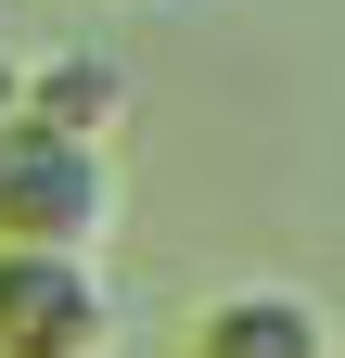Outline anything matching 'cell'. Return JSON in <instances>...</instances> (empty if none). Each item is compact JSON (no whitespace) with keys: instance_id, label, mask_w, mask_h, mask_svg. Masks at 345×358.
<instances>
[{"instance_id":"cell-1","label":"cell","mask_w":345,"mask_h":358,"mask_svg":"<svg viewBox=\"0 0 345 358\" xmlns=\"http://www.w3.org/2000/svg\"><path fill=\"white\" fill-rule=\"evenodd\" d=\"M0 358H115V282L90 243H0Z\"/></svg>"},{"instance_id":"cell-2","label":"cell","mask_w":345,"mask_h":358,"mask_svg":"<svg viewBox=\"0 0 345 358\" xmlns=\"http://www.w3.org/2000/svg\"><path fill=\"white\" fill-rule=\"evenodd\" d=\"M115 166L103 141H64L38 115H0V243H103Z\"/></svg>"},{"instance_id":"cell-3","label":"cell","mask_w":345,"mask_h":358,"mask_svg":"<svg viewBox=\"0 0 345 358\" xmlns=\"http://www.w3.org/2000/svg\"><path fill=\"white\" fill-rule=\"evenodd\" d=\"M179 358H332V320H320V294H294V282H243L218 307H192Z\"/></svg>"},{"instance_id":"cell-4","label":"cell","mask_w":345,"mask_h":358,"mask_svg":"<svg viewBox=\"0 0 345 358\" xmlns=\"http://www.w3.org/2000/svg\"><path fill=\"white\" fill-rule=\"evenodd\" d=\"M26 115H38V128H64V141H115V115H128V77H115L103 52H64V64H38Z\"/></svg>"}]
</instances>
